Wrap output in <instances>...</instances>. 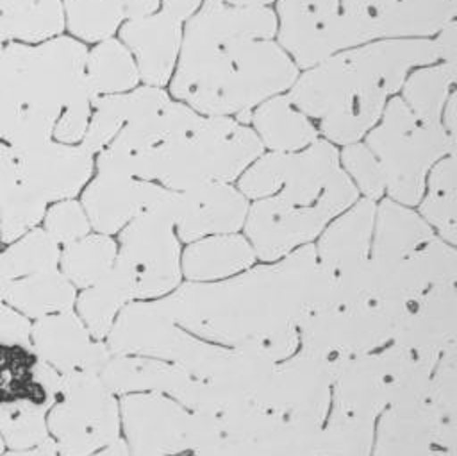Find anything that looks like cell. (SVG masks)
<instances>
[{
  "instance_id": "obj_1",
  "label": "cell",
  "mask_w": 457,
  "mask_h": 456,
  "mask_svg": "<svg viewBox=\"0 0 457 456\" xmlns=\"http://www.w3.org/2000/svg\"><path fill=\"white\" fill-rule=\"evenodd\" d=\"M162 300L187 333L262 352L277 363L296 350L302 320L327 306L328 277L314 245H303L273 266L223 283H189Z\"/></svg>"
},
{
  "instance_id": "obj_2",
  "label": "cell",
  "mask_w": 457,
  "mask_h": 456,
  "mask_svg": "<svg viewBox=\"0 0 457 456\" xmlns=\"http://www.w3.org/2000/svg\"><path fill=\"white\" fill-rule=\"evenodd\" d=\"M262 145L246 123L234 116L202 114L191 134L159 147L157 182L171 191L237 179L261 154Z\"/></svg>"
},
{
  "instance_id": "obj_3",
  "label": "cell",
  "mask_w": 457,
  "mask_h": 456,
  "mask_svg": "<svg viewBox=\"0 0 457 456\" xmlns=\"http://www.w3.org/2000/svg\"><path fill=\"white\" fill-rule=\"evenodd\" d=\"M87 48L71 36L0 48V97L55 114L86 82Z\"/></svg>"
},
{
  "instance_id": "obj_4",
  "label": "cell",
  "mask_w": 457,
  "mask_h": 456,
  "mask_svg": "<svg viewBox=\"0 0 457 456\" xmlns=\"http://www.w3.org/2000/svg\"><path fill=\"white\" fill-rule=\"evenodd\" d=\"M366 145L378 159L386 190L403 206L423 198L428 170L445 156L455 154L443 125L420 122L400 97L387 100L380 120L366 134Z\"/></svg>"
},
{
  "instance_id": "obj_5",
  "label": "cell",
  "mask_w": 457,
  "mask_h": 456,
  "mask_svg": "<svg viewBox=\"0 0 457 456\" xmlns=\"http://www.w3.org/2000/svg\"><path fill=\"white\" fill-rule=\"evenodd\" d=\"M357 188L339 168L311 206H293L278 197H264L248 206L245 218L246 240L255 256L275 261L314 240L339 213L357 202Z\"/></svg>"
},
{
  "instance_id": "obj_6",
  "label": "cell",
  "mask_w": 457,
  "mask_h": 456,
  "mask_svg": "<svg viewBox=\"0 0 457 456\" xmlns=\"http://www.w3.org/2000/svg\"><path fill=\"white\" fill-rule=\"evenodd\" d=\"M298 66L271 39H248L228 45V66L218 86L195 107L200 114L232 116L246 123L261 102L289 89Z\"/></svg>"
},
{
  "instance_id": "obj_7",
  "label": "cell",
  "mask_w": 457,
  "mask_h": 456,
  "mask_svg": "<svg viewBox=\"0 0 457 456\" xmlns=\"http://www.w3.org/2000/svg\"><path fill=\"white\" fill-rule=\"evenodd\" d=\"M61 456H91L118 440L120 418L114 393L96 374H61L59 392L46 420Z\"/></svg>"
},
{
  "instance_id": "obj_8",
  "label": "cell",
  "mask_w": 457,
  "mask_h": 456,
  "mask_svg": "<svg viewBox=\"0 0 457 456\" xmlns=\"http://www.w3.org/2000/svg\"><path fill=\"white\" fill-rule=\"evenodd\" d=\"M116 263L130 277L136 299L159 297L179 284L180 249L175 238L171 190L123 227Z\"/></svg>"
},
{
  "instance_id": "obj_9",
  "label": "cell",
  "mask_w": 457,
  "mask_h": 456,
  "mask_svg": "<svg viewBox=\"0 0 457 456\" xmlns=\"http://www.w3.org/2000/svg\"><path fill=\"white\" fill-rule=\"evenodd\" d=\"M277 11L278 45L298 68L368 43L361 27L341 11V0H277Z\"/></svg>"
},
{
  "instance_id": "obj_10",
  "label": "cell",
  "mask_w": 457,
  "mask_h": 456,
  "mask_svg": "<svg viewBox=\"0 0 457 456\" xmlns=\"http://www.w3.org/2000/svg\"><path fill=\"white\" fill-rule=\"evenodd\" d=\"M129 456H171L191 447V411L171 397L146 392L121 401Z\"/></svg>"
},
{
  "instance_id": "obj_11",
  "label": "cell",
  "mask_w": 457,
  "mask_h": 456,
  "mask_svg": "<svg viewBox=\"0 0 457 456\" xmlns=\"http://www.w3.org/2000/svg\"><path fill=\"white\" fill-rule=\"evenodd\" d=\"M370 270L377 299L398 320L400 313L430 288L455 283L457 254L450 243L434 236L402 261L387 268L370 265Z\"/></svg>"
},
{
  "instance_id": "obj_12",
  "label": "cell",
  "mask_w": 457,
  "mask_h": 456,
  "mask_svg": "<svg viewBox=\"0 0 457 456\" xmlns=\"http://www.w3.org/2000/svg\"><path fill=\"white\" fill-rule=\"evenodd\" d=\"M107 334V347L112 354L168 359L170 363H177L195 338L175 322L164 300L125 306Z\"/></svg>"
},
{
  "instance_id": "obj_13",
  "label": "cell",
  "mask_w": 457,
  "mask_h": 456,
  "mask_svg": "<svg viewBox=\"0 0 457 456\" xmlns=\"http://www.w3.org/2000/svg\"><path fill=\"white\" fill-rule=\"evenodd\" d=\"M393 343L436 367L437 359L457 347L455 283L437 284L411 302L398 317Z\"/></svg>"
},
{
  "instance_id": "obj_14",
  "label": "cell",
  "mask_w": 457,
  "mask_h": 456,
  "mask_svg": "<svg viewBox=\"0 0 457 456\" xmlns=\"http://www.w3.org/2000/svg\"><path fill=\"white\" fill-rule=\"evenodd\" d=\"M330 397V372L300 350L275 363L261 404L280 417L323 424Z\"/></svg>"
},
{
  "instance_id": "obj_15",
  "label": "cell",
  "mask_w": 457,
  "mask_h": 456,
  "mask_svg": "<svg viewBox=\"0 0 457 456\" xmlns=\"http://www.w3.org/2000/svg\"><path fill=\"white\" fill-rule=\"evenodd\" d=\"M341 11L368 43L387 38H428L455 18V0H341Z\"/></svg>"
},
{
  "instance_id": "obj_16",
  "label": "cell",
  "mask_w": 457,
  "mask_h": 456,
  "mask_svg": "<svg viewBox=\"0 0 457 456\" xmlns=\"http://www.w3.org/2000/svg\"><path fill=\"white\" fill-rule=\"evenodd\" d=\"M98 377L112 393H166L189 411H196L204 399V384L200 379L193 377L179 365L162 359L111 352Z\"/></svg>"
},
{
  "instance_id": "obj_17",
  "label": "cell",
  "mask_w": 457,
  "mask_h": 456,
  "mask_svg": "<svg viewBox=\"0 0 457 456\" xmlns=\"http://www.w3.org/2000/svg\"><path fill=\"white\" fill-rule=\"evenodd\" d=\"M93 156L82 145L55 139L18 154V179L46 204L73 198L91 179Z\"/></svg>"
},
{
  "instance_id": "obj_18",
  "label": "cell",
  "mask_w": 457,
  "mask_h": 456,
  "mask_svg": "<svg viewBox=\"0 0 457 456\" xmlns=\"http://www.w3.org/2000/svg\"><path fill=\"white\" fill-rule=\"evenodd\" d=\"M246 213V197L227 182L173 191V222L184 241L236 232L245 224Z\"/></svg>"
},
{
  "instance_id": "obj_19",
  "label": "cell",
  "mask_w": 457,
  "mask_h": 456,
  "mask_svg": "<svg viewBox=\"0 0 457 456\" xmlns=\"http://www.w3.org/2000/svg\"><path fill=\"white\" fill-rule=\"evenodd\" d=\"M168 191L152 181L98 173L82 193V207L91 227L102 234H111L159 204Z\"/></svg>"
},
{
  "instance_id": "obj_20",
  "label": "cell",
  "mask_w": 457,
  "mask_h": 456,
  "mask_svg": "<svg viewBox=\"0 0 457 456\" xmlns=\"http://www.w3.org/2000/svg\"><path fill=\"white\" fill-rule=\"evenodd\" d=\"M275 361L243 347H220L214 361L200 377L211 397V410L228 406H262V395Z\"/></svg>"
},
{
  "instance_id": "obj_21",
  "label": "cell",
  "mask_w": 457,
  "mask_h": 456,
  "mask_svg": "<svg viewBox=\"0 0 457 456\" xmlns=\"http://www.w3.org/2000/svg\"><path fill=\"white\" fill-rule=\"evenodd\" d=\"M120 36L145 84L162 88L171 80L182 43L179 20L159 9L148 16L125 20Z\"/></svg>"
},
{
  "instance_id": "obj_22",
  "label": "cell",
  "mask_w": 457,
  "mask_h": 456,
  "mask_svg": "<svg viewBox=\"0 0 457 456\" xmlns=\"http://www.w3.org/2000/svg\"><path fill=\"white\" fill-rule=\"evenodd\" d=\"M366 89L382 88L368 82L353 68L345 52H339L298 75L287 97L303 114L321 120Z\"/></svg>"
},
{
  "instance_id": "obj_23",
  "label": "cell",
  "mask_w": 457,
  "mask_h": 456,
  "mask_svg": "<svg viewBox=\"0 0 457 456\" xmlns=\"http://www.w3.org/2000/svg\"><path fill=\"white\" fill-rule=\"evenodd\" d=\"M375 202H353L336 218L318 241L316 259L330 279H346L364 270L370 259Z\"/></svg>"
},
{
  "instance_id": "obj_24",
  "label": "cell",
  "mask_w": 457,
  "mask_h": 456,
  "mask_svg": "<svg viewBox=\"0 0 457 456\" xmlns=\"http://www.w3.org/2000/svg\"><path fill=\"white\" fill-rule=\"evenodd\" d=\"M353 68L370 82L395 95L412 68L437 63V50L428 38H387L345 50Z\"/></svg>"
},
{
  "instance_id": "obj_25",
  "label": "cell",
  "mask_w": 457,
  "mask_h": 456,
  "mask_svg": "<svg viewBox=\"0 0 457 456\" xmlns=\"http://www.w3.org/2000/svg\"><path fill=\"white\" fill-rule=\"evenodd\" d=\"M171 97L159 86H141L125 93L98 97L80 145L96 156L121 131L123 125L161 111Z\"/></svg>"
},
{
  "instance_id": "obj_26",
  "label": "cell",
  "mask_w": 457,
  "mask_h": 456,
  "mask_svg": "<svg viewBox=\"0 0 457 456\" xmlns=\"http://www.w3.org/2000/svg\"><path fill=\"white\" fill-rule=\"evenodd\" d=\"M61 374L30 345L0 343V402L29 401L48 411L59 392Z\"/></svg>"
},
{
  "instance_id": "obj_27",
  "label": "cell",
  "mask_w": 457,
  "mask_h": 456,
  "mask_svg": "<svg viewBox=\"0 0 457 456\" xmlns=\"http://www.w3.org/2000/svg\"><path fill=\"white\" fill-rule=\"evenodd\" d=\"M280 190L275 193L293 206L314 204L334 173L341 168L337 148L327 139H316L298 152H280Z\"/></svg>"
},
{
  "instance_id": "obj_28",
  "label": "cell",
  "mask_w": 457,
  "mask_h": 456,
  "mask_svg": "<svg viewBox=\"0 0 457 456\" xmlns=\"http://www.w3.org/2000/svg\"><path fill=\"white\" fill-rule=\"evenodd\" d=\"M332 408L375 420L389 404L377 352L350 358L332 379Z\"/></svg>"
},
{
  "instance_id": "obj_29",
  "label": "cell",
  "mask_w": 457,
  "mask_h": 456,
  "mask_svg": "<svg viewBox=\"0 0 457 456\" xmlns=\"http://www.w3.org/2000/svg\"><path fill=\"white\" fill-rule=\"evenodd\" d=\"M434 238L432 227L407 206L384 200L375 209L370 265L387 268Z\"/></svg>"
},
{
  "instance_id": "obj_30",
  "label": "cell",
  "mask_w": 457,
  "mask_h": 456,
  "mask_svg": "<svg viewBox=\"0 0 457 456\" xmlns=\"http://www.w3.org/2000/svg\"><path fill=\"white\" fill-rule=\"evenodd\" d=\"M91 345L89 331L70 309L41 317L30 325L32 350L59 374L80 370Z\"/></svg>"
},
{
  "instance_id": "obj_31",
  "label": "cell",
  "mask_w": 457,
  "mask_h": 456,
  "mask_svg": "<svg viewBox=\"0 0 457 456\" xmlns=\"http://www.w3.org/2000/svg\"><path fill=\"white\" fill-rule=\"evenodd\" d=\"M371 456H457L434 445L423 402L389 406L382 411Z\"/></svg>"
},
{
  "instance_id": "obj_32",
  "label": "cell",
  "mask_w": 457,
  "mask_h": 456,
  "mask_svg": "<svg viewBox=\"0 0 457 456\" xmlns=\"http://www.w3.org/2000/svg\"><path fill=\"white\" fill-rule=\"evenodd\" d=\"M250 123L262 148L298 152L318 139V127L287 95H275L250 111Z\"/></svg>"
},
{
  "instance_id": "obj_33",
  "label": "cell",
  "mask_w": 457,
  "mask_h": 456,
  "mask_svg": "<svg viewBox=\"0 0 457 456\" xmlns=\"http://www.w3.org/2000/svg\"><path fill=\"white\" fill-rule=\"evenodd\" d=\"M255 252L239 234H212L191 243L182 258L184 274L193 281H211L248 268Z\"/></svg>"
},
{
  "instance_id": "obj_34",
  "label": "cell",
  "mask_w": 457,
  "mask_h": 456,
  "mask_svg": "<svg viewBox=\"0 0 457 456\" xmlns=\"http://www.w3.org/2000/svg\"><path fill=\"white\" fill-rule=\"evenodd\" d=\"M425 411L436 447L455 452L457 447V347L436 363L425 393Z\"/></svg>"
},
{
  "instance_id": "obj_35",
  "label": "cell",
  "mask_w": 457,
  "mask_h": 456,
  "mask_svg": "<svg viewBox=\"0 0 457 456\" xmlns=\"http://www.w3.org/2000/svg\"><path fill=\"white\" fill-rule=\"evenodd\" d=\"M5 302L25 317L41 318L68 311L75 302V288L57 268L46 270L11 281Z\"/></svg>"
},
{
  "instance_id": "obj_36",
  "label": "cell",
  "mask_w": 457,
  "mask_h": 456,
  "mask_svg": "<svg viewBox=\"0 0 457 456\" xmlns=\"http://www.w3.org/2000/svg\"><path fill=\"white\" fill-rule=\"evenodd\" d=\"M134 297V286L127 272L114 261L111 270L95 284L87 286L79 300V318L84 322L89 334L96 340L104 338L121 306Z\"/></svg>"
},
{
  "instance_id": "obj_37",
  "label": "cell",
  "mask_w": 457,
  "mask_h": 456,
  "mask_svg": "<svg viewBox=\"0 0 457 456\" xmlns=\"http://www.w3.org/2000/svg\"><path fill=\"white\" fill-rule=\"evenodd\" d=\"M0 21L11 41L52 39L64 30L62 0H0Z\"/></svg>"
},
{
  "instance_id": "obj_38",
  "label": "cell",
  "mask_w": 457,
  "mask_h": 456,
  "mask_svg": "<svg viewBox=\"0 0 457 456\" xmlns=\"http://www.w3.org/2000/svg\"><path fill=\"white\" fill-rule=\"evenodd\" d=\"M139 80L136 61L121 41L109 38L87 50L86 82L96 98L130 91Z\"/></svg>"
},
{
  "instance_id": "obj_39",
  "label": "cell",
  "mask_w": 457,
  "mask_h": 456,
  "mask_svg": "<svg viewBox=\"0 0 457 456\" xmlns=\"http://www.w3.org/2000/svg\"><path fill=\"white\" fill-rule=\"evenodd\" d=\"M457 79V66L434 63L409 73L402 84V100L423 123L441 125L445 104Z\"/></svg>"
},
{
  "instance_id": "obj_40",
  "label": "cell",
  "mask_w": 457,
  "mask_h": 456,
  "mask_svg": "<svg viewBox=\"0 0 457 456\" xmlns=\"http://www.w3.org/2000/svg\"><path fill=\"white\" fill-rule=\"evenodd\" d=\"M428 191L421 202L420 216L437 232L443 241L453 245L457 240V191L455 154L441 157L427 175Z\"/></svg>"
},
{
  "instance_id": "obj_41",
  "label": "cell",
  "mask_w": 457,
  "mask_h": 456,
  "mask_svg": "<svg viewBox=\"0 0 457 456\" xmlns=\"http://www.w3.org/2000/svg\"><path fill=\"white\" fill-rule=\"evenodd\" d=\"M387 97L389 95L382 89H366L341 109L323 116L318 131L332 145L355 143L377 125L387 104Z\"/></svg>"
},
{
  "instance_id": "obj_42",
  "label": "cell",
  "mask_w": 457,
  "mask_h": 456,
  "mask_svg": "<svg viewBox=\"0 0 457 456\" xmlns=\"http://www.w3.org/2000/svg\"><path fill=\"white\" fill-rule=\"evenodd\" d=\"M116 243L109 234H86L64 245L59 265L64 277L80 288H87L100 281L116 261Z\"/></svg>"
},
{
  "instance_id": "obj_43",
  "label": "cell",
  "mask_w": 457,
  "mask_h": 456,
  "mask_svg": "<svg viewBox=\"0 0 457 456\" xmlns=\"http://www.w3.org/2000/svg\"><path fill=\"white\" fill-rule=\"evenodd\" d=\"M64 27L82 43H100L127 20L123 0H62Z\"/></svg>"
},
{
  "instance_id": "obj_44",
  "label": "cell",
  "mask_w": 457,
  "mask_h": 456,
  "mask_svg": "<svg viewBox=\"0 0 457 456\" xmlns=\"http://www.w3.org/2000/svg\"><path fill=\"white\" fill-rule=\"evenodd\" d=\"M59 258V243L45 229L34 227L9 243L5 250H0V266L4 274L14 281L25 275L55 270Z\"/></svg>"
},
{
  "instance_id": "obj_45",
  "label": "cell",
  "mask_w": 457,
  "mask_h": 456,
  "mask_svg": "<svg viewBox=\"0 0 457 456\" xmlns=\"http://www.w3.org/2000/svg\"><path fill=\"white\" fill-rule=\"evenodd\" d=\"M46 202L18 181L0 184V241L12 243L37 227Z\"/></svg>"
},
{
  "instance_id": "obj_46",
  "label": "cell",
  "mask_w": 457,
  "mask_h": 456,
  "mask_svg": "<svg viewBox=\"0 0 457 456\" xmlns=\"http://www.w3.org/2000/svg\"><path fill=\"white\" fill-rule=\"evenodd\" d=\"M373 424L375 420L332 408L321 427L320 456H371Z\"/></svg>"
},
{
  "instance_id": "obj_47",
  "label": "cell",
  "mask_w": 457,
  "mask_h": 456,
  "mask_svg": "<svg viewBox=\"0 0 457 456\" xmlns=\"http://www.w3.org/2000/svg\"><path fill=\"white\" fill-rule=\"evenodd\" d=\"M46 411L29 401L0 402V436L12 451H23L46 440Z\"/></svg>"
},
{
  "instance_id": "obj_48",
  "label": "cell",
  "mask_w": 457,
  "mask_h": 456,
  "mask_svg": "<svg viewBox=\"0 0 457 456\" xmlns=\"http://www.w3.org/2000/svg\"><path fill=\"white\" fill-rule=\"evenodd\" d=\"M339 165H343V172L366 198L377 200L386 191L382 166L366 143L355 141L345 145L343 152L339 154Z\"/></svg>"
},
{
  "instance_id": "obj_49",
  "label": "cell",
  "mask_w": 457,
  "mask_h": 456,
  "mask_svg": "<svg viewBox=\"0 0 457 456\" xmlns=\"http://www.w3.org/2000/svg\"><path fill=\"white\" fill-rule=\"evenodd\" d=\"M59 114L36 107H20L5 145H9L16 154H25L34 148L43 147L54 139V125Z\"/></svg>"
},
{
  "instance_id": "obj_50",
  "label": "cell",
  "mask_w": 457,
  "mask_h": 456,
  "mask_svg": "<svg viewBox=\"0 0 457 456\" xmlns=\"http://www.w3.org/2000/svg\"><path fill=\"white\" fill-rule=\"evenodd\" d=\"M95 100L96 97L91 93L87 82H84V86L61 109L54 125V139L68 145H80L91 120Z\"/></svg>"
},
{
  "instance_id": "obj_51",
  "label": "cell",
  "mask_w": 457,
  "mask_h": 456,
  "mask_svg": "<svg viewBox=\"0 0 457 456\" xmlns=\"http://www.w3.org/2000/svg\"><path fill=\"white\" fill-rule=\"evenodd\" d=\"M45 231L57 241V243H71L75 240L84 238L91 224L80 202L73 198L59 200L52 207L46 209L45 216Z\"/></svg>"
},
{
  "instance_id": "obj_52",
  "label": "cell",
  "mask_w": 457,
  "mask_h": 456,
  "mask_svg": "<svg viewBox=\"0 0 457 456\" xmlns=\"http://www.w3.org/2000/svg\"><path fill=\"white\" fill-rule=\"evenodd\" d=\"M0 343L30 345V324L25 315L0 304Z\"/></svg>"
},
{
  "instance_id": "obj_53",
  "label": "cell",
  "mask_w": 457,
  "mask_h": 456,
  "mask_svg": "<svg viewBox=\"0 0 457 456\" xmlns=\"http://www.w3.org/2000/svg\"><path fill=\"white\" fill-rule=\"evenodd\" d=\"M455 20L446 23L437 34L434 45L437 50V61L450 64V66H457V32H455Z\"/></svg>"
},
{
  "instance_id": "obj_54",
  "label": "cell",
  "mask_w": 457,
  "mask_h": 456,
  "mask_svg": "<svg viewBox=\"0 0 457 456\" xmlns=\"http://www.w3.org/2000/svg\"><path fill=\"white\" fill-rule=\"evenodd\" d=\"M202 4L204 0H161V11L184 23L202 7Z\"/></svg>"
},
{
  "instance_id": "obj_55",
  "label": "cell",
  "mask_w": 457,
  "mask_h": 456,
  "mask_svg": "<svg viewBox=\"0 0 457 456\" xmlns=\"http://www.w3.org/2000/svg\"><path fill=\"white\" fill-rule=\"evenodd\" d=\"M18 111H20V107L16 104L0 97V143H5V138L9 134V129L16 118Z\"/></svg>"
},
{
  "instance_id": "obj_56",
  "label": "cell",
  "mask_w": 457,
  "mask_h": 456,
  "mask_svg": "<svg viewBox=\"0 0 457 456\" xmlns=\"http://www.w3.org/2000/svg\"><path fill=\"white\" fill-rule=\"evenodd\" d=\"M455 100H457V95L455 91L450 93L446 104H445V109H443V114H441V125L445 129V132L455 139V111H457V106H455Z\"/></svg>"
},
{
  "instance_id": "obj_57",
  "label": "cell",
  "mask_w": 457,
  "mask_h": 456,
  "mask_svg": "<svg viewBox=\"0 0 457 456\" xmlns=\"http://www.w3.org/2000/svg\"><path fill=\"white\" fill-rule=\"evenodd\" d=\"M4 456H57V449H55L54 440L48 436L46 440H43L36 447L23 449V451H12V452H7Z\"/></svg>"
},
{
  "instance_id": "obj_58",
  "label": "cell",
  "mask_w": 457,
  "mask_h": 456,
  "mask_svg": "<svg viewBox=\"0 0 457 456\" xmlns=\"http://www.w3.org/2000/svg\"><path fill=\"white\" fill-rule=\"evenodd\" d=\"M273 0H204V4H225V5H241V7H268Z\"/></svg>"
},
{
  "instance_id": "obj_59",
  "label": "cell",
  "mask_w": 457,
  "mask_h": 456,
  "mask_svg": "<svg viewBox=\"0 0 457 456\" xmlns=\"http://www.w3.org/2000/svg\"><path fill=\"white\" fill-rule=\"evenodd\" d=\"M93 456H129V449H127V443L116 440L111 445L104 447V451H100L98 454H93Z\"/></svg>"
},
{
  "instance_id": "obj_60",
  "label": "cell",
  "mask_w": 457,
  "mask_h": 456,
  "mask_svg": "<svg viewBox=\"0 0 457 456\" xmlns=\"http://www.w3.org/2000/svg\"><path fill=\"white\" fill-rule=\"evenodd\" d=\"M9 284H11V279L4 274V270H2V266H0V304H4V300H5Z\"/></svg>"
},
{
  "instance_id": "obj_61",
  "label": "cell",
  "mask_w": 457,
  "mask_h": 456,
  "mask_svg": "<svg viewBox=\"0 0 457 456\" xmlns=\"http://www.w3.org/2000/svg\"><path fill=\"white\" fill-rule=\"evenodd\" d=\"M2 451H4V440H2V436H0V454H2Z\"/></svg>"
}]
</instances>
